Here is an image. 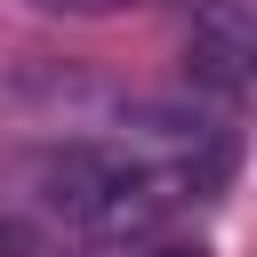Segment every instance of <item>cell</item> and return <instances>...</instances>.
Here are the masks:
<instances>
[{"label": "cell", "mask_w": 257, "mask_h": 257, "mask_svg": "<svg viewBox=\"0 0 257 257\" xmlns=\"http://www.w3.org/2000/svg\"><path fill=\"white\" fill-rule=\"evenodd\" d=\"M185 64L217 96L257 88V0H201L193 32H185Z\"/></svg>", "instance_id": "6da1fadb"}, {"label": "cell", "mask_w": 257, "mask_h": 257, "mask_svg": "<svg viewBox=\"0 0 257 257\" xmlns=\"http://www.w3.org/2000/svg\"><path fill=\"white\" fill-rule=\"evenodd\" d=\"M120 169H128V161H112V153H96V145H56V153L32 161V193H40V209L88 225V217L104 209V193L120 185Z\"/></svg>", "instance_id": "7a4b0ae2"}, {"label": "cell", "mask_w": 257, "mask_h": 257, "mask_svg": "<svg viewBox=\"0 0 257 257\" xmlns=\"http://www.w3.org/2000/svg\"><path fill=\"white\" fill-rule=\"evenodd\" d=\"M24 8H40V16H80V24H88V16H120L128 0H24Z\"/></svg>", "instance_id": "3957f363"}, {"label": "cell", "mask_w": 257, "mask_h": 257, "mask_svg": "<svg viewBox=\"0 0 257 257\" xmlns=\"http://www.w3.org/2000/svg\"><path fill=\"white\" fill-rule=\"evenodd\" d=\"M0 257H32V233H24L16 217H0Z\"/></svg>", "instance_id": "277c9868"}, {"label": "cell", "mask_w": 257, "mask_h": 257, "mask_svg": "<svg viewBox=\"0 0 257 257\" xmlns=\"http://www.w3.org/2000/svg\"><path fill=\"white\" fill-rule=\"evenodd\" d=\"M161 257H209V249H201V241H169Z\"/></svg>", "instance_id": "5b68a950"}]
</instances>
